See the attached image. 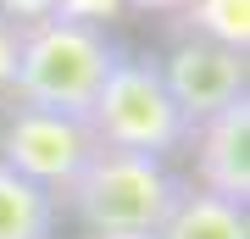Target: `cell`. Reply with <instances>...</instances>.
<instances>
[{
	"label": "cell",
	"mask_w": 250,
	"mask_h": 239,
	"mask_svg": "<svg viewBox=\"0 0 250 239\" xmlns=\"http://www.w3.org/2000/svg\"><path fill=\"white\" fill-rule=\"evenodd\" d=\"M117 56L123 50L106 39L100 22H78V17H62V11L45 22H28L17 39L11 100L39 106V111H62V117H89Z\"/></svg>",
	"instance_id": "cell-1"
},
{
	"label": "cell",
	"mask_w": 250,
	"mask_h": 239,
	"mask_svg": "<svg viewBox=\"0 0 250 239\" xmlns=\"http://www.w3.org/2000/svg\"><path fill=\"white\" fill-rule=\"evenodd\" d=\"M178 189L184 184L161 167V156L95 145L62 200L78 212L83 228H95L100 239H150L161 228V217L172 212Z\"/></svg>",
	"instance_id": "cell-2"
},
{
	"label": "cell",
	"mask_w": 250,
	"mask_h": 239,
	"mask_svg": "<svg viewBox=\"0 0 250 239\" xmlns=\"http://www.w3.org/2000/svg\"><path fill=\"white\" fill-rule=\"evenodd\" d=\"M89 133L95 145L111 151H139V156H172L178 145H189V123L172 106L161 67L145 56H117L106 84H100L95 106H89Z\"/></svg>",
	"instance_id": "cell-3"
},
{
	"label": "cell",
	"mask_w": 250,
	"mask_h": 239,
	"mask_svg": "<svg viewBox=\"0 0 250 239\" xmlns=\"http://www.w3.org/2000/svg\"><path fill=\"white\" fill-rule=\"evenodd\" d=\"M95 151V133L83 117H62V111H39V106H17L0 128V161L11 173H22L28 184H39L45 195L62 200L67 184L78 178V167Z\"/></svg>",
	"instance_id": "cell-4"
},
{
	"label": "cell",
	"mask_w": 250,
	"mask_h": 239,
	"mask_svg": "<svg viewBox=\"0 0 250 239\" xmlns=\"http://www.w3.org/2000/svg\"><path fill=\"white\" fill-rule=\"evenodd\" d=\"M156 67H161V84H167L172 106L184 111L189 128H200L206 117H217L223 106L250 95L245 50H228V44H217V39H195L189 34V39L172 44V56L156 62Z\"/></svg>",
	"instance_id": "cell-5"
},
{
	"label": "cell",
	"mask_w": 250,
	"mask_h": 239,
	"mask_svg": "<svg viewBox=\"0 0 250 239\" xmlns=\"http://www.w3.org/2000/svg\"><path fill=\"white\" fill-rule=\"evenodd\" d=\"M195 139V173L200 189L223 200H250V95L223 106L217 117H206L200 128H189Z\"/></svg>",
	"instance_id": "cell-6"
},
{
	"label": "cell",
	"mask_w": 250,
	"mask_h": 239,
	"mask_svg": "<svg viewBox=\"0 0 250 239\" xmlns=\"http://www.w3.org/2000/svg\"><path fill=\"white\" fill-rule=\"evenodd\" d=\"M150 239H250V217L239 200H223L211 189H178Z\"/></svg>",
	"instance_id": "cell-7"
},
{
	"label": "cell",
	"mask_w": 250,
	"mask_h": 239,
	"mask_svg": "<svg viewBox=\"0 0 250 239\" xmlns=\"http://www.w3.org/2000/svg\"><path fill=\"white\" fill-rule=\"evenodd\" d=\"M56 195L0 161V239H56Z\"/></svg>",
	"instance_id": "cell-8"
},
{
	"label": "cell",
	"mask_w": 250,
	"mask_h": 239,
	"mask_svg": "<svg viewBox=\"0 0 250 239\" xmlns=\"http://www.w3.org/2000/svg\"><path fill=\"white\" fill-rule=\"evenodd\" d=\"M178 22L195 39H217L228 50L250 56V0H189L178 11Z\"/></svg>",
	"instance_id": "cell-9"
},
{
	"label": "cell",
	"mask_w": 250,
	"mask_h": 239,
	"mask_svg": "<svg viewBox=\"0 0 250 239\" xmlns=\"http://www.w3.org/2000/svg\"><path fill=\"white\" fill-rule=\"evenodd\" d=\"M17 39H22V28L0 17V100H11V78H17Z\"/></svg>",
	"instance_id": "cell-10"
},
{
	"label": "cell",
	"mask_w": 250,
	"mask_h": 239,
	"mask_svg": "<svg viewBox=\"0 0 250 239\" xmlns=\"http://www.w3.org/2000/svg\"><path fill=\"white\" fill-rule=\"evenodd\" d=\"M56 11H62V0H0V17L17 22V28L45 22V17H56Z\"/></svg>",
	"instance_id": "cell-11"
},
{
	"label": "cell",
	"mask_w": 250,
	"mask_h": 239,
	"mask_svg": "<svg viewBox=\"0 0 250 239\" xmlns=\"http://www.w3.org/2000/svg\"><path fill=\"white\" fill-rule=\"evenodd\" d=\"M117 6H123V0H62V17H78V22H100V17H111Z\"/></svg>",
	"instance_id": "cell-12"
},
{
	"label": "cell",
	"mask_w": 250,
	"mask_h": 239,
	"mask_svg": "<svg viewBox=\"0 0 250 239\" xmlns=\"http://www.w3.org/2000/svg\"><path fill=\"white\" fill-rule=\"evenodd\" d=\"M123 6H134V11H156V17H178L189 0H123Z\"/></svg>",
	"instance_id": "cell-13"
}]
</instances>
